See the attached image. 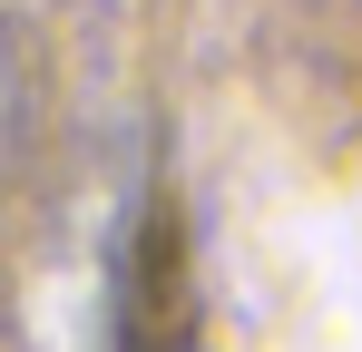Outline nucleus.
Wrapping results in <instances>:
<instances>
[{"instance_id":"1","label":"nucleus","mask_w":362,"mask_h":352,"mask_svg":"<svg viewBox=\"0 0 362 352\" xmlns=\"http://www.w3.org/2000/svg\"><path fill=\"white\" fill-rule=\"evenodd\" d=\"M0 127H10V88H0Z\"/></svg>"},{"instance_id":"2","label":"nucleus","mask_w":362,"mask_h":352,"mask_svg":"<svg viewBox=\"0 0 362 352\" xmlns=\"http://www.w3.org/2000/svg\"><path fill=\"white\" fill-rule=\"evenodd\" d=\"M177 352H186V343H177Z\"/></svg>"}]
</instances>
